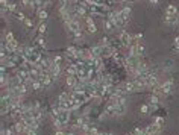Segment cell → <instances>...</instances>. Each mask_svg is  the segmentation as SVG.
Returning a JSON list of instances; mask_svg holds the SVG:
<instances>
[{
  "label": "cell",
  "instance_id": "18",
  "mask_svg": "<svg viewBox=\"0 0 179 135\" xmlns=\"http://www.w3.org/2000/svg\"><path fill=\"white\" fill-rule=\"evenodd\" d=\"M164 117H155L153 119V124H156V126H159L161 129H163V126H164Z\"/></svg>",
  "mask_w": 179,
  "mask_h": 135
},
{
  "label": "cell",
  "instance_id": "26",
  "mask_svg": "<svg viewBox=\"0 0 179 135\" xmlns=\"http://www.w3.org/2000/svg\"><path fill=\"white\" fill-rule=\"evenodd\" d=\"M71 2V0H59V8H70L68 3Z\"/></svg>",
  "mask_w": 179,
  "mask_h": 135
},
{
  "label": "cell",
  "instance_id": "13",
  "mask_svg": "<svg viewBox=\"0 0 179 135\" xmlns=\"http://www.w3.org/2000/svg\"><path fill=\"white\" fill-rule=\"evenodd\" d=\"M50 75H52L53 79H56V77L61 75V65H58V64H52V67H50Z\"/></svg>",
  "mask_w": 179,
  "mask_h": 135
},
{
  "label": "cell",
  "instance_id": "27",
  "mask_svg": "<svg viewBox=\"0 0 179 135\" xmlns=\"http://www.w3.org/2000/svg\"><path fill=\"white\" fill-rule=\"evenodd\" d=\"M23 23H24V26H26V28H29V29H32V28H33V21H32L31 18H26Z\"/></svg>",
  "mask_w": 179,
  "mask_h": 135
},
{
  "label": "cell",
  "instance_id": "37",
  "mask_svg": "<svg viewBox=\"0 0 179 135\" xmlns=\"http://www.w3.org/2000/svg\"><path fill=\"white\" fill-rule=\"evenodd\" d=\"M175 44H179V37H176V38H175Z\"/></svg>",
  "mask_w": 179,
  "mask_h": 135
},
{
  "label": "cell",
  "instance_id": "22",
  "mask_svg": "<svg viewBox=\"0 0 179 135\" xmlns=\"http://www.w3.org/2000/svg\"><path fill=\"white\" fill-rule=\"evenodd\" d=\"M52 61H53V64L61 65V64H62V56H61V55H56V56H53V58H52Z\"/></svg>",
  "mask_w": 179,
  "mask_h": 135
},
{
  "label": "cell",
  "instance_id": "17",
  "mask_svg": "<svg viewBox=\"0 0 179 135\" xmlns=\"http://www.w3.org/2000/svg\"><path fill=\"white\" fill-rule=\"evenodd\" d=\"M149 102H150V106L156 108V106L159 105V96H156V94H152V96H150V99H149Z\"/></svg>",
  "mask_w": 179,
  "mask_h": 135
},
{
  "label": "cell",
  "instance_id": "35",
  "mask_svg": "<svg viewBox=\"0 0 179 135\" xmlns=\"http://www.w3.org/2000/svg\"><path fill=\"white\" fill-rule=\"evenodd\" d=\"M55 135H67V134H65L64 131H56V132H55Z\"/></svg>",
  "mask_w": 179,
  "mask_h": 135
},
{
  "label": "cell",
  "instance_id": "1",
  "mask_svg": "<svg viewBox=\"0 0 179 135\" xmlns=\"http://www.w3.org/2000/svg\"><path fill=\"white\" fill-rule=\"evenodd\" d=\"M40 82L43 84V87H50L52 85V75H50V70H41V75H40Z\"/></svg>",
  "mask_w": 179,
  "mask_h": 135
},
{
  "label": "cell",
  "instance_id": "15",
  "mask_svg": "<svg viewBox=\"0 0 179 135\" xmlns=\"http://www.w3.org/2000/svg\"><path fill=\"white\" fill-rule=\"evenodd\" d=\"M103 28L106 29V31H108V32H111V31H114L115 28H117V26H115L111 20H108V18H106V20H103Z\"/></svg>",
  "mask_w": 179,
  "mask_h": 135
},
{
  "label": "cell",
  "instance_id": "41",
  "mask_svg": "<svg viewBox=\"0 0 179 135\" xmlns=\"http://www.w3.org/2000/svg\"><path fill=\"white\" fill-rule=\"evenodd\" d=\"M128 2H135V0H128Z\"/></svg>",
  "mask_w": 179,
  "mask_h": 135
},
{
  "label": "cell",
  "instance_id": "21",
  "mask_svg": "<svg viewBox=\"0 0 179 135\" xmlns=\"http://www.w3.org/2000/svg\"><path fill=\"white\" fill-rule=\"evenodd\" d=\"M31 87H32L33 90H41V88H43V84L40 82V80H32V82H31Z\"/></svg>",
  "mask_w": 179,
  "mask_h": 135
},
{
  "label": "cell",
  "instance_id": "29",
  "mask_svg": "<svg viewBox=\"0 0 179 135\" xmlns=\"http://www.w3.org/2000/svg\"><path fill=\"white\" fill-rule=\"evenodd\" d=\"M0 5H2V12H5V11L8 9V6H9L6 0H0Z\"/></svg>",
  "mask_w": 179,
  "mask_h": 135
},
{
  "label": "cell",
  "instance_id": "2",
  "mask_svg": "<svg viewBox=\"0 0 179 135\" xmlns=\"http://www.w3.org/2000/svg\"><path fill=\"white\" fill-rule=\"evenodd\" d=\"M15 77H18L21 82L24 84H31V75H29V68H20V70H17V75Z\"/></svg>",
  "mask_w": 179,
  "mask_h": 135
},
{
  "label": "cell",
  "instance_id": "12",
  "mask_svg": "<svg viewBox=\"0 0 179 135\" xmlns=\"http://www.w3.org/2000/svg\"><path fill=\"white\" fill-rule=\"evenodd\" d=\"M65 84H67V87H70V88H76V87L79 85V80H77L76 76H67Z\"/></svg>",
  "mask_w": 179,
  "mask_h": 135
},
{
  "label": "cell",
  "instance_id": "34",
  "mask_svg": "<svg viewBox=\"0 0 179 135\" xmlns=\"http://www.w3.org/2000/svg\"><path fill=\"white\" fill-rule=\"evenodd\" d=\"M26 135H37V131L35 129H28L26 131Z\"/></svg>",
  "mask_w": 179,
  "mask_h": 135
},
{
  "label": "cell",
  "instance_id": "19",
  "mask_svg": "<svg viewBox=\"0 0 179 135\" xmlns=\"http://www.w3.org/2000/svg\"><path fill=\"white\" fill-rule=\"evenodd\" d=\"M47 15H49V14H47V11H46V9H40V11H38V18H40L41 21L47 20Z\"/></svg>",
  "mask_w": 179,
  "mask_h": 135
},
{
  "label": "cell",
  "instance_id": "16",
  "mask_svg": "<svg viewBox=\"0 0 179 135\" xmlns=\"http://www.w3.org/2000/svg\"><path fill=\"white\" fill-rule=\"evenodd\" d=\"M166 15H178V8L175 5H168L166 8Z\"/></svg>",
  "mask_w": 179,
  "mask_h": 135
},
{
  "label": "cell",
  "instance_id": "33",
  "mask_svg": "<svg viewBox=\"0 0 179 135\" xmlns=\"http://www.w3.org/2000/svg\"><path fill=\"white\" fill-rule=\"evenodd\" d=\"M37 44H38L40 47H46V40H44V38H38L37 40Z\"/></svg>",
  "mask_w": 179,
  "mask_h": 135
},
{
  "label": "cell",
  "instance_id": "39",
  "mask_svg": "<svg viewBox=\"0 0 179 135\" xmlns=\"http://www.w3.org/2000/svg\"><path fill=\"white\" fill-rule=\"evenodd\" d=\"M106 135H114V134H112V132H108V134H106Z\"/></svg>",
  "mask_w": 179,
  "mask_h": 135
},
{
  "label": "cell",
  "instance_id": "24",
  "mask_svg": "<svg viewBox=\"0 0 179 135\" xmlns=\"http://www.w3.org/2000/svg\"><path fill=\"white\" fill-rule=\"evenodd\" d=\"M5 40H6V43H12V41H15L11 32H6V33H5Z\"/></svg>",
  "mask_w": 179,
  "mask_h": 135
},
{
  "label": "cell",
  "instance_id": "40",
  "mask_svg": "<svg viewBox=\"0 0 179 135\" xmlns=\"http://www.w3.org/2000/svg\"><path fill=\"white\" fill-rule=\"evenodd\" d=\"M99 135H106V134H103V132H99Z\"/></svg>",
  "mask_w": 179,
  "mask_h": 135
},
{
  "label": "cell",
  "instance_id": "31",
  "mask_svg": "<svg viewBox=\"0 0 179 135\" xmlns=\"http://www.w3.org/2000/svg\"><path fill=\"white\" fill-rule=\"evenodd\" d=\"M8 11H9V12H17V5L15 3H9V6H8Z\"/></svg>",
  "mask_w": 179,
  "mask_h": 135
},
{
  "label": "cell",
  "instance_id": "20",
  "mask_svg": "<svg viewBox=\"0 0 179 135\" xmlns=\"http://www.w3.org/2000/svg\"><path fill=\"white\" fill-rule=\"evenodd\" d=\"M140 112H141L143 115H147V114L150 112V105H141V108H140Z\"/></svg>",
  "mask_w": 179,
  "mask_h": 135
},
{
  "label": "cell",
  "instance_id": "4",
  "mask_svg": "<svg viewBox=\"0 0 179 135\" xmlns=\"http://www.w3.org/2000/svg\"><path fill=\"white\" fill-rule=\"evenodd\" d=\"M56 119H59V122L62 123V126L65 128V126L68 124V122H70V111H68V109H64V108H62L61 112L56 115Z\"/></svg>",
  "mask_w": 179,
  "mask_h": 135
},
{
  "label": "cell",
  "instance_id": "5",
  "mask_svg": "<svg viewBox=\"0 0 179 135\" xmlns=\"http://www.w3.org/2000/svg\"><path fill=\"white\" fill-rule=\"evenodd\" d=\"M161 88H163V93H164V96L172 94V93H173V88H175L173 80H172V79H167L166 82H163V84H161Z\"/></svg>",
  "mask_w": 179,
  "mask_h": 135
},
{
  "label": "cell",
  "instance_id": "25",
  "mask_svg": "<svg viewBox=\"0 0 179 135\" xmlns=\"http://www.w3.org/2000/svg\"><path fill=\"white\" fill-rule=\"evenodd\" d=\"M46 29H47V26H46V23H44V21H41V24H40V28H38V33H44V32H46Z\"/></svg>",
  "mask_w": 179,
  "mask_h": 135
},
{
  "label": "cell",
  "instance_id": "8",
  "mask_svg": "<svg viewBox=\"0 0 179 135\" xmlns=\"http://www.w3.org/2000/svg\"><path fill=\"white\" fill-rule=\"evenodd\" d=\"M67 29L68 32H80V23H79V18H73L68 24H67Z\"/></svg>",
  "mask_w": 179,
  "mask_h": 135
},
{
  "label": "cell",
  "instance_id": "14",
  "mask_svg": "<svg viewBox=\"0 0 179 135\" xmlns=\"http://www.w3.org/2000/svg\"><path fill=\"white\" fill-rule=\"evenodd\" d=\"M164 21L170 26H176L178 24V15H166Z\"/></svg>",
  "mask_w": 179,
  "mask_h": 135
},
{
  "label": "cell",
  "instance_id": "32",
  "mask_svg": "<svg viewBox=\"0 0 179 135\" xmlns=\"http://www.w3.org/2000/svg\"><path fill=\"white\" fill-rule=\"evenodd\" d=\"M100 46L108 47V46H109V40H108V38H102V40H100Z\"/></svg>",
  "mask_w": 179,
  "mask_h": 135
},
{
  "label": "cell",
  "instance_id": "23",
  "mask_svg": "<svg viewBox=\"0 0 179 135\" xmlns=\"http://www.w3.org/2000/svg\"><path fill=\"white\" fill-rule=\"evenodd\" d=\"M15 17H17V18H18L20 21H24L26 18H28V17H26L23 12H20V11H17V12H15Z\"/></svg>",
  "mask_w": 179,
  "mask_h": 135
},
{
  "label": "cell",
  "instance_id": "9",
  "mask_svg": "<svg viewBox=\"0 0 179 135\" xmlns=\"http://www.w3.org/2000/svg\"><path fill=\"white\" fill-rule=\"evenodd\" d=\"M90 52H91V55H93L94 58H102V56H103V52H105V47L99 44V46L91 47V49H90Z\"/></svg>",
  "mask_w": 179,
  "mask_h": 135
},
{
  "label": "cell",
  "instance_id": "11",
  "mask_svg": "<svg viewBox=\"0 0 179 135\" xmlns=\"http://www.w3.org/2000/svg\"><path fill=\"white\" fill-rule=\"evenodd\" d=\"M85 21H87L88 32H90V33H96V32H97V28H96V24H94V21H93V17L87 15V17H85Z\"/></svg>",
  "mask_w": 179,
  "mask_h": 135
},
{
  "label": "cell",
  "instance_id": "36",
  "mask_svg": "<svg viewBox=\"0 0 179 135\" xmlns=\"http://www.w3.org/2000/svg\"><path fill=\"white\" fill-rule=\"evenodd\" d=\"M149 2H150L152 5H158V3H159V0H149Z\"/></svg>",
  "mask_w": 179,
  "mask_h": 135
},
{
  "label": "cell",
  "instance_id": "30",
  "mask_svg": "<svg viewBox=\"0 0 179 135\" xmlns=\"http://www.w3.org/2000/svg\"><path fill=\"white\" fill-rule=\"evenodd\" d=\"M88 132L91 134V135H99V131H97V128H96V126H93V124H91V128H90Z\"/></svg>",
  "mask_w": 179,
  "mask_h": 135
},
{
  "label": "cell",
  "instance_id": "38",
  "mask_svg": "<svg viewBox=\"0 0 179 135\" xmlns=\"http://www.w3.org/2000/svg\"><path fill=\"white\" fill-rule=\"evenodd\" d=\"M84 135H91V134H90V132H84Z\"/></svg>",
  "mask_w": 179,
  "mask_h": 135
},
{
  "label": "cell",
  "instance_id": "3",
  "mask_svg": "<svg viewBox=\"0 0 179 135\" xmlns=\"http://www.w3.org/2000/svg\"><path fill=\"white\" fill-rule=\"evenodd\" d=\"M159 85V80H158V76L152 71V73H149L147 76H146V87H149V88H152L153 90L155 87H158Z\"/></svg>",
  "mask_w": 179,
  "mask_h": 135
},
{
  "label": "cell",
  "instance_id": "7",
  "mask_svg": "<svg viewBox=\"0 0 179 135\" xmlns=\"http://www.w3.org/2000/svg\"><path fill=\"white\" fill-rule=\"evenodd\" d=\"M120 41H121V44H123L124 47H131L132 35L129 32H126V31H121V33H120Z\"/></svg>",
  "mask_w": 179,
  "mask_h": 135
},
{
  "label": "cell",
  "instance_id": "28",
  "mask_svg": "<svg viewBox=\"0 0 179 135\" xmlns=\"http://www.w3.org/2000/svg\"><path fill=\"white\" fill-rule=\"evenodd\" d=\"M23 6H26L28 9H32V0H21Z\"/></svg>",
  "mask_w": 179,
  "mask_h": 135
},
{
  "label": "cell",
  "instance_id": "10",
  "mask_svg": "<svg viewBox=\"0 0 179 135\" xmlns=\"http://www.w3.org/2000/svg\"><path fill=\"white\" fill-rule=\"evenodd\" d=\"M161 134V128L156 124H149L147 128H146V135H159Z\"/></svg>",
  "mask_w": 179,
  "mask_h": 135
},
{
  "label": "cell",
  "instance_id": "6",
  "mask_svg": "<svg viewBox=\"0 0 179 135\" xmlns=\"http://www.w3.org/2000/svg\"><path fill=\"white\" fill-rule=\"evenodd\" d=\"M105 117H112V115H117V105L112 103V102H108V105L105 106V112H103Z\"/></svg>",
  "mask_w": 179,
  "mask_h": 135
}]
</instances>
